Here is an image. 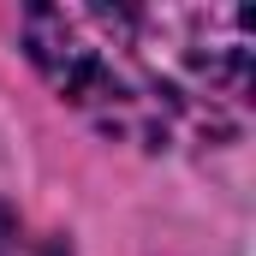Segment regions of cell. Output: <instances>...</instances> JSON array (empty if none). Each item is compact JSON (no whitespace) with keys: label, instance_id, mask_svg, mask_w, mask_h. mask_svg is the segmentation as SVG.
<instances>
[{"label":"cell","instance_id":"obj_2","mask_svg":"<svg viewBox=\"0 0 256 256\" xmlns=\"http://www.w3.org/2000/svg\"><path fill=\"white\" fill-rule=\"evenodd\" d=\"M0 256H72L54 232H36L12 202H0Z\"/></svg>","mask_w":256,"mask_h":256},{"label":"cell","instance_id":"obj_1","mask_svg":"<svg viewBox=\"0 0 256 256\" xmlns=\"http://www.w3.org/2000/svg\"><path fill=\"white\" fill-rule=\"evenodd\" d=\"M18 48L60 108L137 155L232 149L250 131L244 6L60 0L18 18Z\"/></svg>","mask_w":256,"mask_h":256}]
</instances>
